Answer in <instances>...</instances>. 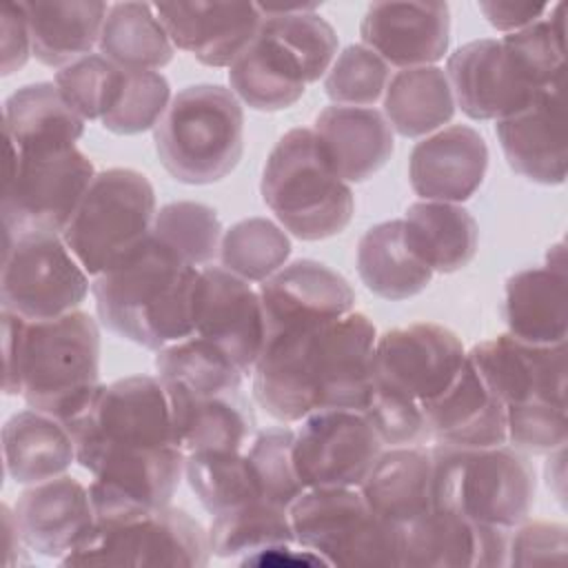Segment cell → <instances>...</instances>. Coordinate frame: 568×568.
Masks as SVG:
<instances>
[{"mask_svg": "<svg viewBox=\"0 0 568 568\" xmlns=\"http://www.w3.org/2000/svg\"><path fill=\"white\" fill-rule=\"evenodd\" d=\"M375 339L373 322L357 311L266 335L253 366L255 402L284 424L317 410H364L373 390Z\"/></svg>", "mask_w": 568, "mask_h": 568, "instance_id": "1", "label": "cell"}, {"mask_svg": "<svg viewBox=\"0 0 568 568\" xmlns=\"http://www.w3.org/2000/svg\"><path fill=\"white\" fill-rule=\"evenodd\" d=\"M4 395L58 422H71L100 388V331L84 311L27 322L2 311Z\"/></svg>", "mask_w": 568, "mask_h": 568, "instance_id": "2", "label": "cell"}, {"mask_svg": "<svg viewBox=\"0 0 568 568\" xmlns=\"http://www.w3.org/2000/svg\"><path fill=\"white\" fill-rule=\"evenodd\" d=\"M200 268L149 235L95 277L91 291L102 324L138 346L160 351L195 333Z\"/></svg>", "mask_w": 568, "mask_h": 568, "instance_id": "3", "label": "cell"}, {"mask_svg": "<svg viewBox=\"0 0 568 568\" xmlns=\"http://www.w3.org/2000/svg\"><path fill=\"white\" fill-rule=\"evenodd\" d=\"M173 422L175 446L244 450L255 435V413L244 395V373L211 342L191 335L155 355Z\"/></svg>", "mask_w": 568, "mask_h": 568, "instance_id": "4", "label": "cell"}, {"mask_svg": "<svg viewBox=\"0 0 568 568\" xmlns=\"http://www.w3.org/2000/svg\"><path fill=\"white\" fill-rule=\"evenodd\" d=\"M430 457L433 506L481 526L508 530L530 515L537 479L521 450L508 444L484 448L435 444Z\"/></svg>", "mask_w": 568, "mask_h": 568, "instance_id": "5", "label": "cell"}, {"mask_svg": "<svg viewBox=\"0 0 568 568\" xmlns=\"http://www.w3.org/2000/svg\"><path fill=\"white\" fill-rule=\"evenodd\" d=\"M260 193L295 237L317 242L342 233L355 213L351 186L335 173L313 129L286 131L266 158Z\"/></svg>", "mask_w": 568, "mask_h": 568, "instance_id": "6", "label": "cell"}, {"mask_svg": "<svg viewBox=\"0 0 568 568\" xmlns=\"http://www.w3.org/2000/svg\"><path fill=\"white\" fill-rule=\"evenodd\" d=\"M153 138L158 158L173 180L213 184L242 160L244 111L231 89L191 84L171 98Z\"/></svg>", "mask_w": 568, "mask_h": 568, "instance_id": "7", "label": "cell"}, {"mask_svg": "<svg viewBox=\"0 0 568 568\" xmlns=\"http://www.w3.org/2000/svg\"><path fill=\"white\" fill-rule=\"evenodd\" d=\"M64 426L75 446V462L89 473L120 453L175 446L166 390L151 375L100 384L89 404Z\"/></svg>", "mask_w": 568, "mask_h": 568, "instance_id": "8", "label": "cell"}, {"mask_svg": "<svg viewBox=\"0 0 568 568\" xmlns=\"http://www.w3.org/2000/svg\"><path fill=\"white\" fill-rule=\"evenodd\" d=\"M155 191L135 169L95 173L62 240L89 275H102L133 253L155 217Z\"/></svg>", "mask_w": 568, "mask_h": 568, "instance_id": "9", "label": "cell"}, {"mask_svg": "<svg viewBox=\"0 0 568 568\" xmlns=\"http://www.w3.org/2000/svg\"><path fill=\"white\" fill-rule=\"evenodd\" d=\"M211 559L209 532L186 510L95 519L87 537L60 559L62 566H169L200 568Z\"/></svg>", "mask_w": 568, "mask_h": 568, "instance_id": "10", "label": "cell"}, {"mask_svg": "<svg viewBox=\"0 0 568 568\" xmlns=\"http://www.w3.org/2000/svg\"><path fill=\"white\" fill-rule=\"evenodd\" d=\"M7 151L4 237L62 235L95 178L93 162L78 146L16 151L7 144Z\"/></svg>", "mask_w": 568, "mask_h": 568, "instance_id": "11", "label": "cell"}, {"mask_svg": "<svg viewBox=\"0 0 568 568\" xmlns=\"http://www.w3.org/2000/svg\"><path fill=\"white\" fill-rule=\"evenodd\" d=\"M288 515L295 544L328 566H399V528L379 519L359 488H306Z\"/></svg>", "mask_w": 568, "mask_h": 568, "instance_id": "12", "label": "cell"}, {"mask_svg": "<svg viewBox=\"0 0 568 568\" xmlns=\"http://www.w3.org/2000/svg\"><path fill=\"white\" fill-rule=\"evenodd\" d=\"M87 293L89 273L69 251L62 235L4 237L2 311L27 322L55 320L78 311Z\"/></svg>", "mask_w": 568, "mask_h": 568, "instance_id": "13", "label": "cell"}, {"mask_svg": "<svg viewBox=\"0 0 568 568\" xmlns=\"http://www.w3.org/2000/svg\"><path fill=\"white\" fill-rule=\"evenodd\" d=\"M464 359V344L450 328L433 322L399 326L375 339L373 386L422 408L455 379Z\"/></svg>", "mask_w": 568, "mask_h": 568, "instance_id": "14", "label": "cell"}, {"mask_svg": "<svg viewBox=\"0 0 568 568\" xmlns=\"http://www.w3.org/2000/svg\"><path fill=\"white\" fill-rule=\"evenodd\" d=\"M382 446L362 410H317L295 430V473L304 488H359Z\"/></svg>", "mask_w": 568, "mask_h": 568, "instance_id": "15", "label": "cell"}, {"mask_svg": "<svg viewBox=\"0 0 568 568\" xmlns=\"http://www.w3.org/2000/svg\"><path fill=\"white\" fill-rule=\"evenodd\" d=\"M466 355L506 408L537 402L566 406V344H530L504 333Z\"/></svg>", "mask_w": 568, "mask_h": 568, "instance_id": "16", "label": "cell"}, {"mask_svg": "<svg viewBox=\"0 0 568 568\" xmlns=\"http://www.w3.org/2000/svg\"><path fill=\"white\" fill-rule=\"evenodd\" d=\"M508 528L481 526L430 506L397 535L399 568H499L508 566Z\"/></svg>", "mask_w": 568, "mask_h": 568, "instance_id": "17", "label": "cell"}, {"mask_svg": "<svg viewBox=\"0 0 568 568\" xmlns=\"http://www.w3.org/2000/svg\"><path fill=\"white\" fill-rule=\"evenodd\" d=\"M193 335L211 342L248 375L266 335L260 293L222 266L200 268Z\"/></svg>", "mask_w": 568, "mask_h": 568, "instance_id": "18", "label": "cell"}, {"mask_svg": "<svg viewBox=\"0 0 568 568\" xmlns=\"http://www.w3.org/2000/svg\"><path fill=\"white\" fill-rule=\"evenodd\" d=\"M446 78L459 106L470 120H501L528 106L537 93L524 78L501 38L462 44L448 55Z\"/></svg>", "mask_w": 568, "mask_h": 568, "instance_id": "19", "label": "cell"}, {"mask_svg": "<svg viewBox=\"0 0 568 568\" xmlns=\"http://www.w3.org/2000/svg\"><path fill=\"white\" fill-rule=\"evenodd\" d=\"M89 486L95 519L158 510L171 504L184 475V450L160 446L109 457Z\"/></svg>", "mask_w": 568, "mask_h": 568, "instance_id": "20", "label": "cell"}, {"mask_svg": "<svg viewBox=\"0 0 568 568\" xmlns=\"http://www.w3.org/2000/svg\"><path fill=\"white\" fill-rule=\"evenodd\" d=\"M257 293L266 335L333 322L355 306V291L346 277L315 260L284 264L260 284Z\"/></svg>", "mask_w": 568, "mask_h": 568, "instance_id": "21", "label": "cell"}, {"mask_svg": "<svg viewBox=\"0 0 568 568\" xmlns=\"http://www.w3.org/2000/svg\"><path fill=\"white\" fill-rule=\"evenodd\" d=\"M153 9L173 47L206 67H231L262 24L255 2H158Z\"/></svg>", "mask_w": 568, "mask_h": 568, "instance_id": "22", "label": "cell"}, {"mask_svg": "<svg viewBox=\"0 0 568 568\" xmlns=\"http://www.w3.org/2000/svg\"><path fill=\"white\" fill-rule=\"evenodd\" d=\"M362 44L399 69L430 67L450 42L446 2H375L359 24Z\"/></svg>", "mask_w": 568, "mask_h": 568, "instance_id": "23", "label": "cell"}, {"mask_svg": "<svg viewBox=\"0 0 568 568\" xmlns=\"http://www.w3.org/2000/svg\"><path fill=\"white\" fill-rule=\"evenodd\" d=\"M495 133L508 166L537 184L566 180L564 84L544 89L521 111L497 120Z\"/></svg>", "mask_w": 568, "mask_h": 568, "instance_id": "24", "label": "cell"}, {"mask_svg": "<svg viewBox=\"0 0 568 568\" xmlns=\"http://www.w3.org/2000/svg\"><path fill=\"white\" fill-rule=\"evenodd\" d=\"M486 169L488 146L481 133L466 124H453L413 146L408 180L422 200L459 204L475 195Z\"/></svg>", "mask_w": 568, "mask_h": 568, "instance_id": "25", "label": "cell"}, {"mask_svg": "<svg viewBox=\"0 0 568 568\" xmlns=\"http://www.w3.org/2000/svg\"><path fill=\"white\" fill-rule=\"evenodd\" d=\"M422 415L426 437L435 444L459 448L506 444V406L488 388L468 355L455 379L422 406Z\"/></svg>", "mask_w": 568, "mask_h": 568, "instance_id": "26", "label": "cell"}, {"mask_svg": "<svg viewBox=\"0 0 568 568\" xmlns=\"http://www.w3.org/2000/svg\"><path fill=\"white\" fill-rule=\"evenodd\" d=\"M501 311L513 337L530 344H566L568 273L564 244L550 246L544 266L524 268L508 277Z\"/></svg>", "mask_w": 568, "mask_h": 568, "instance_id": "27", "label": "cell"}, {"mask_svg": "<svg viewBox=\"0 0 568 568\" xmlns=\"http://www.w3.org/2000/svg\"><path fill=\"white\" fill-rule=\"evenodd\" d=\"M13 513L27 546L53 559L67 557L95 524L89 488L69 475L27 488Z\"/></svg>", "mask_w": 568, "mask_h": 568, "instance_id": "28", "label": "cell"}, {"mask_svg": "<svg viewBox=\"0 0 568 568\" xmlns=\"http://www.w3.org/2000/svg\"><path fill=\"white\" fill-rule=\"evenodd\" d=\"M313 133L346 184L373 178L395 149L386 115L371 106L331 104L315 118Z\"/></svg>", "mask_w": 568, "mask_h": 568, "instance_id": "29", "label": "cell"}, {"mask_svg": "<svg viewBox=\"0 0 568 568\" xmlns=\"http://www.w3.org/2000/svg\"><path fill=\"white\" fill-rule=\"evenodd\" d=\"M100 0H36L22 2L31 33V53L47 67H67L100 42L109 13Z\"/></svg>", "mask_w": 568, "mask_h": 568, "instance_id": "30", "label": "cell"}, {"mask_svg": "<svg viewBox=\"0 0 568 568\" xmlns=\"http://www.w3.org/2000/svg\"><path fill=\"white\" fill-rule=\"evenodd\" d=\"M433 457L419 446H390L382 450L359 486L368 508L384 521L402 528L430 506Z\"/></svg>", "mask_w": 568, "mask_h": 568, "instance_id": "31", "label": "cell"}, {"mask_svg": "<svg viewBox=\"0 0 568 568\" xmlns=\"http://www.w3.org/2000/svg\"><path fill=\"white\" fill-rule=\"evenodd\" d=\"M84 133V120L53 82L20 87L4 102V135L16 151L69 149Z\"/></svg>", "mask_w": 568, "mask_h": 568, "instance_id": "32", "label": "cell"}, {"mask_svg": "<svg viewBox=\"0 0 568 568\" xmlns=\"http://www.w3.org/2000/svg\"><path fill=\"white\" fill-rule=\"evenodd\" d=\"M229 82L237 100L268 113L293 106L308 84L297 60L264 31L233 60Z\"/></svg>", "mask_w": 568, "mask_h": 568, "instance_id": "33", "label": "cell"}, {"mask_svg": "<svg viewBox=\"0 0 568 568\" xmlns=\"http://www.w3.org/2000/svg\"><path fill=\"white\" fill-rule=\"evenodd\" d=\"M357 273L368 291L399 302L422 293L433 268L415 253L406 237L404 220H388L371 226L357 244Z\"/></svg>", "mask_w": 568, "mask_h": 568, "instance_id": "34", "label": "cell"}, {"mask_svg": "<svg viewBox=\"0 0 568 568\" xmlns=\"http://www.w3.org/2000/svg\"><path fill=\"white\" fill-rule=\"evenodd\" d=\"M2 453L9 477L29 486L62 475L75 462V446L67 426L33 408L7 419Z\"/></svg>", "mask_w": 568, "mask_h": 568, "instance_id": "35", "label": "cell"}, {"mask_svg": "<svg viewBox=\"0 0 568 568\" xmlns=\"http://www.w3.org/2000/svg\"><path fill=\"white\" fill-rule=\"evenodd\" d=\"M404 229L410 246L433 273H455L468 266L477 253L479 229L462 204L415 202L406 209Z\"/></svg>", "mask_w": 568, "mask_h": 568, "instance_id": "36", "label": "cell"}, {"mask_svg": "<svg viewBox=\"0 0 568 568\" xmlns=\"http://www.w3.org/2000/svg\"><path fill=\"white\" fill-rule=\"evenodd\" d=\"M384 115L404 138H424L448 124L455 98L446 71L435 64L397 71L384 91Z\"/></svg>", "mask_w": 568, "mask_h": 568, "instance_id": "37", "label": "cell"}, {"mask_svg": "<svg viewBox=\"0 0 568 568\" xmlns=\"http://www.w3.org/2000/svg\"><path fill=\"white\" fill-rule=\"evenodd\" d=\"M98 49L109 62L129 71H158L175 53L162 20L149 2L111 4Z\"/></svg>", "mask_w": 568, "mask_h": 568, "instance_id": "38", "label": "cell"}, {"mask_svg": "<svg viewBox=\"0 0 568 568\" xmlns=\"http://www.w3.org/2000/svg\"><path fill=\"white\" fill-rule=\"evenodd\" d=\"M260 31L280 42L302 67L306 82H317L337 58L335 29L315 13V4H257Z\"/></svg>", "mask_w": 568, "mask_h": 568, "instance_id": "39", "label": "cell"}, {"mask_svg": "<svg viewBox=\"0 0 568 568\" xmlns=\"http://www.w3.org/2000/svg\"><path fill=\"white\" fill-rule=\"evenodd\" d=\"M206 532L211 555L222 559L248 557L295 541L288 508L266 499H255L213 515Z\"/></svg>", "mask_w": 568, "mask_h": 568, "instance_id": "40", "label": "cell"}, {"mask_svg": "<svg viewBox=\"0 0 568 568\" xmlns=\"http://www.w3.org/2000/svg\"><path fill=\"white\" fill-rule=\"evenodd\" d=\"M184 477L211 515L262 499L246 450L206 448L186 453Z\"/></svg>", "mask_w": 568, "mask_h": 568, "instance_id": "41", "label": "cell"}, {"mask_svg": "<svg viewBox=\"0 0 568 568\" xmlns=\"http://www.w3.org/2000/svg\"><path fill=\"white\" fill-rule=\"evenodd\" d=\"M217 255L229 273L246 282H264L286 264L291 240L275 222L248 217L224 231Z\"/></svg>", "mask_w": 568, "mask_h": 568, "instance_id": "42", "label": "cell"}, {"mask_svg": "<svg viewBox=\"0 0 568 568\" xmlns=\"http://www.w3.org/2000/svg\"><path fill=\"white\" fill-rule=\"evenodd\" d=\"M566 4L559 2L550 9L548 18L506 33L501 38L504 47L517 62L524 78L532 89L544 91L557 84H564L566 71Z\"/></svg>", "mask_w": 568, "mask_h": 568, "instance_id": "43", "label": "cell"}, {"mask_svg": "<svg viewBox=\"0 0 568 568\" xmlns=\"http://www.w3.org/2000/svg\"><path fill=\"white\" fill-rule=\"evenodd\" d=\"M151 235L200 268L220 253L222 224L209 204L169 202L155 213Z\"/></svg>", "mask_w": 568, "mask_h": 568, "instance_id": "44", "label": "cell"}, {"mask_svg": "<svg viewBox=\"0 0 568 568\" xmlns=\"http://www.w3.org/2000/svg\"><path fill=\"white\" fill-rule=\"evenodd\" d=\"M122 80L124 69L100 53H89L58 69L53 84L82 120H102L115 104Z\"/></svg>", "mask_w": 568, "mask_h": 568, "instance_id": "45", "label": "cell"}, {"mask_svg": "<svg viewBox=\"0 0 568 568\" xmlns=\"http://www.w3.org/2000/svg\"><path fill=\"white\" fill-rule=\"evenodd\" d=\"M293 442L295 430L275 426L255 433L248 442L251 446H246L262 499L284 508H291V504L306 490L295 473Z\"/></svg>", "mask_w": 568, "mask_h": 568, "instance_id": "46", "label": "cell"}, {"mask_svg": "<svg viewBox=\"0 0 568 568\" xmlns=\"http://www.w3.org/2000/svg\"><path fill=\"white\" fill-rule=\"evenodd\" d=\"M171 102L169 80L160 71H129L124 69V80L120 95L111 111L100 120L102 126L118 135H135L162 120Z\"/></svg>", "mask_w": 568, "mask_h": 568, "instance_id": "47", "label": "cell"}, {"mask_svg": "<svg viewBox=\"0 0 568 568\" xmlns=\"http://www.w3.org/2000/svg\"><path fill=\"white\" fill-rule=\"evenodd\" d=\"M390 80L388 64L364 44H348L333 60L326 78V95L342 106L375 104Z\"/></svg>", "mask_w": 568, "mask_h": 568, "instance_id": "48", "label": "cell"}, {"mask_svg": "<svg viewBox=\"0 0 568 568\" xmlns=\"http://www.w3.org/2000/svg\"><path fill=\"white\" fill-rule=\"evenodd\" d=\"M506 444L521 453H552L566 446V406L521 404L506 408Z\"/></svg>", "mask_w": 568, "mask_h": 568, "instance_id": "49", "label": "cell"}, {"mask_svg": "<svg viewBox=\"0 0 568 568\" xmlns=\"http://www.w3.org/2000/svg\"><path fill=\"white\" fill-rule=\"evenodd\" d=\"M375 428L382 444L410 446L426 439V424L422 408L399 395L373 386L366 408L362 410Z\"/></svg>", "mask_w": 568, "mask_h": 568, "instance_id": "50", "label": "cell"}, {"mask_svg": "<svg viewBox=\"0 0 568 568\" xmlns=\"http://www.w3.org/2000/svg\"><path fill=\"white\" fill-rule=\"evenodd\" d=\"M521 526V524H519ZM568 550V528L555 521H532L513 528L508 544V566L561 564Z\"/></svg>", "mask_w": 568, "mask_h": 568, "instance_id": "51", "label": "cell"}, {"mask_svg": "<svg viewBox=\"0 0 568 568\" xmlns=\"http://www.w3.org/2000/svg\"><path fill=\"white\" fill-rule=\"evenodd\" d=\"M0 47H2V75L22 69L31 53V33L22 2H4L0 9Z\"/></svg>", "mask_w": 568, "mask_h": 568, "instance_id": "52", "label": "cell"}, {"mask_svg": "<svg viewBox=\"0 0 568 568\" xmlns=\"http://www.w3.org/2000/svg\"><path fill=\"white\" fill-rule=\"evenodd\" d=\"M479 11L497 31L515 33L537 22L539 18H544V13L548 11V4L521 2V0H481Z\"/></svg>", "mask_w": 568, "mask_h": 568, "instance_id": "53", "label": "cell"}, {"mask_svg": "<svg viewBox=\"0 0 568 568\" xmlns=\"http://www.w3.org/2000/svg\"><path fill=\"white\" fill-rule=\"evenodd\" d=\"M2 524H4V544H7V557L4 564L7 566H16V564H27V541L22 537V530L18 526L16 513L9 510V506H2Z\"/></svg>", "mask_w": 568, "mask_h": 568, "instance_id": "54", "label": "cell"}]
</instances>
